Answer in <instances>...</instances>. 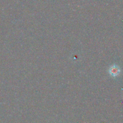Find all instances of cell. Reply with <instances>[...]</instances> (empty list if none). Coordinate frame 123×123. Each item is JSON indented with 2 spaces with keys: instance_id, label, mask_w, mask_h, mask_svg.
Instances as JSON below:
<instances>
[{
  "instance_id": "1",
  "label": "cell",
  "mask_w": 123,
  "mask_h": 123,
  "mask_svg": "<svg viewBox=\"0 0 123 123\" xmlns=\"http://www.w3.org/2000/svg\"><path fill=\"white\" fill-rule=\"evenodd\" d=\"M121 70L120 68L117 65L114 64L112 66H111L110 68L109 69V73L113 77H116L120 73Z\"/></svg>"
}]
</instances>
